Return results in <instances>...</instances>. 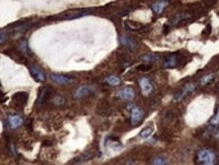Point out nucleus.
Listing matches in <instances>:
<instances>
[{
  "label": "nucleus",
  "instance_id": "obj_1",
  "mask_svg": "<svg viewBox=\"0 0 219 165\" xmlns=\"http://www.w3.org/2000/svg\"><path fill=\"white\" fill-rule=\"evenodd\" d=\"M216 160V155L209 149L200 150L197 154V161L200 165H215Z\"/></svg>",
  "mask_w": 219,
  "mask_h": 165
},
{
  "label": "nucleus",
  "instance_id": "obj_2",
  "mask_svg": "<svg viewBox=\"0 0 219 165\" xmlns=\"http://www.w3.org/2000/svg\"><path fill=\"white\" fill-rule=\"evenodd\" d=\"M94 91H96V88H94L93 85H82V86H79L77 89L74 91L73 96H74V98H76V99H80V98H83L85 96L93 94Z\"/></svg>",
  "mask_w": 219,
  "mask_h": 165
},
{
  "label": "nucleus",
  "instance_id": "obj_3",
  "mask_svg": "<svg viewBox=\"0 0 219 165\" xmlns=\"http://www.w3.org/2000/svg\"><path fill=\"white\" fill-rule=\"evenodd\" d=\"M50 79L53 82L60 85H68L71 84L73 81V78L70 76H66L62 74H50Z\"/></svg>",
  "mask_w": 219,
  "mask_h": 165
},
{
  "label": "nucleus",
  "instance_id": "obj_4",
  "mask_svg": "<svg viewBox=\"0 0 219 165\" xmlns=\"http://www.w3.org/2000/svg\"><path fill=\"white\" fill-rule=\"evenodd\" d=\"M195 88H196V84L193 83V82H190V83L185 84V86H184L182 89H181V91H179V92L177 93L176 96H174V100L176 101L182 100L187 94L193 92V91L195 90Z\"/></svg>",
  "mask_w": 219,
  "mask_h": 165
},
{
  "label": "nucleus",
  "instance_id": "obj_5",
  "mask_svg": "<svg viewBox=\"0 0 219 165\" xmlns=\"http://www.w3.org/2000/svg\"><path fill=\"white\" fill-rule=\"evenodd\" d=\"M143 119V112L141 109L137 106H133L131 109V125L136 126L141 122Z\"/></svg>",
  "mask_w": 219,
  "mask_h": 165
},
{
  "label": "nucleus",
  "instance_id": "obj_6",
  "mask_svg": "<svg viewBox=\"0 0 219 165\" xmlns=\"http://www.w3.org/2000/svg\"><path fill=\"white\" fill-rule=\"evenodd\" d=\"M139 85H140L142 94L145 95V96H146V95L150 94L152 89H153L151 82H150V80H149L147 77H142L140 80H139Z\"/></svg>",
  "mask_w": 219,
  "mask_h": 165
},
{
  "label": "nucleus",
  "instance_id": "obj_7",
  "mask_svg": "<svg viewBox=\"0 0 219 165\" xmlns=\"http://www.w3.org/2000/svg\"><path fill=\"white\" fill-rule=\"evenodd\" d=\"M87 14H89V12L87 10H74V11L65 12L64 14L59 15V17L63 18V20H73V18H78Z\"/></svg>",
  "mask_w": 219,
  "mask_h": 165
},
{
  "label": "nucleus",
  "instance_id": "obj_8",
  "mask_svg": "<svg viewBox=\"0 0 219 165\" xmlns=\"http://www.w3.org/2000/svg\"><path fill=\"white\" fill-rule=\"evenodd\" d=\"M118 96L123 100H132L135 97V91L132 87H124L118 91Z\"/></svg>",
  "mask_w": 219,
  "mask_h": 165
},
{
  "label": "nucleus",
  "instance_id": "obj_9",
  "mask_svg": "<svg viewBox=\"0 0 219 165\" xmlns=\"http://www.w3.org/2000/svg\"><path fill=\"white\" fill-rule=\"evenodd\" d=\"M23 118L18 115H9L8 116V124L11 129H17L23 125Z\"/></svg>",
  "mask_w": 219,
  "mask_h": 165
},
{
  "label": "nucleus",
  "instance_id": "obj_10",
  "mask_svg": "<svg viewBox=\"0 0 219 165\" xmlns=\"http://www.w3.org/2000/svg\"><path fill=\"white\" fill-rule=\"evenodd\" d=\"M30 72H31V74L33 75V77L36 79L37 81L43 82L46 79L44 72L41 70L39 67H37V66H31V67H30Z\"/></svg>",
  "mask_w": 219,
  "mask_h": 165
},
{
  "label": "nucleus",
  "instance_id": "obj_11",
  "mask_svg": "<svg viewBox=\"0 0 219 165\" xmlns=\"http://www.w3.org/2000/svg\"><path fill=\"white\" fill-rule=\"evenodd\" d=\"M120 42H121V44L124 47L128 48L130 50H135L136 47H137V43H136L132 38H130L128 36H121Z\"/></svg>",
  "mask_w": 219,
  "mask_h": 165
},
{
  "label": "nucleus",
  "instance_id": "obj_12",
  "mask_svg": "<svg viewBox=\"0 0 219 165\" xmlns=\"http://www.w3.org/2000/svg\"><path fill=\"white\" fill-rule=\"evenodd\" d=\"M27 98H28V94L27 92H17L12 96V99H13L14 103L17 104V106H24L27 100Z\"/></svg>",
  "mask_w": 219,
  "mask_h": 165
},
{
  "label": "nucleus",
  "instance_id": "obj_13",
  "mask_svg": "<svg viewBox=\"0 0 219 165\" xmlns=\"http://www.w3.org/2000/svg\"><path fill=\"white\" fill-rule=\"evenodd\" d=\"M169 4V1H156L151 5V8L156 14H160Z\"/></svg>",
  "mask_w": 219,
  "mask_h": 165
},
{
  "label": "nucleus",
  "instance_id": "obj_14",
  "mask_svg": "<svg viewBox=\"0 0 219 165\" xmlns=\"http://www.w3.org/2000/svg\"><path fill=\"white\" fill-rule=\"evenodd\" d=\"M177 64V55H170L166 59L162 67L163 68H173Z\"/></svg>",
  "mask_w": 219,
  "mask_h": 165
},
{
  "label": "nucleus",
  "instance_id": "obj_15",
  "mask_svg": "<svg viewBox=\"0 0 219 165\" xmlns=\"http://www.w3.org/2000/svg\"><path fill=\"white\" fill-rule=\"evenodd\" d=\"M106 82L108 84L112 85V86H118V85L121 84V79H120L118 76L112 75V76H109V77L106 79Z\"/></svg>",
  "mask_w": 219,
  "mask_h": 165
},
{
  "label": "nucleus",
  "instance_id": "obj_16",
  "mask_svg": "<svg viewBox=\"0 0 219 165\" xmlns=\"http://www.w3.org/2000/svg\"><path fill=\"white\" fill-rule=\"evenodd\" d=\"M49 91H50V90L47 89V88H44V89H42V91L40 92L39 98H38V103L42 104L43 102H45V101L47 100V98H48Z\"/></svg>",
  "mask_w": 219,
  "mask_h": 165
},
{
  "label": "nucleus",
  "instance_id": "obj_17",
  "mask_svg": "<svg viewBox=\"0 0 219 165\" xmlns=\"http://www.w3.org/2000/svg\"><path fill=\"white\" fill-rule=\"evenodd\" d=\"M213 78H214L213 74H207V75L203 76V77L201 78V80H200V85L205 86V85H207L210 81L213 80Z\"/></svg>",
  "mask_w": 219,
  "mask_h": 165
},
{
  "label": "nucleus",
  "instance_id": "obj_18",
  "mask_svg": "<svg viewBox=\"0 0 219 165\" xmlns=\"http://www.w3.org/2000/svg\"><path fill=\"white\" fill-rule=\"evenodd\" d=\"M141 59L145 62H155L158 59V57L154 54H146V55L141 57Z\"/></svg>",
  "mask_w": 219,
  "mask_h": 165
},
{
  "label": "nucleus",
  "instance_id": "obj_19",
  "mask_svg": "<svg viewBox=\"0 0 219 165\" xmlns=\"http://www.w3.org/2000/svg\"><path fill=\"white\" fill-rule=\"evenodd\" d=\"M190 16L188 14H185V13H181V14H177L176 16H174L173 20H170V23L171 24H176L179 21H181L183 20V18H189Z\"/></svg>",
  "mask_w": 219,
  "mask_h": 165
},
{
  "label": "nucleus",
  "instance_id": "obj_20",
  "mask_svg": "<svg viewBox=\"0 0 219 165\" xmlns=\"http://www.w3.org/2000/svg\"><path fill=\"white\" fill-rule=\"evenodd\" d=\"M152 128H150V127H147V128H145L143 129L142 131L140 132V137L141 138H143V139H146V138H148V137H150L151 134H152Z\"/></svg>",
  "mask_w": 219,
  "mask_h": 165
},
{
  "label": "nucleus",
  "instance_id": "obj_21",
  "mask_svg": "<svg viewBox=\"0 0 219 165\" xmlns=\"http://www.w3.org/2000/svg\"><path fill=\"white\" fill-rule=\"evenodd\" d=\"M209 123H210V125H212V126L219 125V109H217V113H215L214 117L210 120V122H209Z\"/></svg>",
  "mask_w": 219,
  "mask_h": 165
},
{
  "label": "nucleus",
  "instance_id": "obj_22",
  "mask_svg": "<svg viewBox=\"0 0 219 165\" xmlns=\"http://www.w3.org/2000/svg\"><path fill=\"white\" fill-rule=\"evenodd\" d=\"M52 101H53L54 104H56V106H61V104L65 103V99H64V98H63L62 96H58V95L54 97L53 99H52Z\"/></svg>",
  "mask_w": 219,
  "mask_h": 165
},
{
  "label": "nucleus",
  "instance_id": "obj_23",
  "mask_svg": "<svg viewBox=\"0 0 219 165\" xmlns=\"http://www.w3.org/2000/svg\"><path fill=\"white\" fill-rule=\"evenodd\" d=\"M153 165H166V160L163 157H156L152 162Z\"/></svg>",
  "mask_w": 219,
  "mask_h": 165
},
{
  "label": "nucleus",
  "instance_id": "obj_24",
  "mask_svg": "<svg viewBox=\"0 0 219 165\" xmlns=\"http://www.w3.org/2000/svg\"><path fill=\"white\" fill-rule=\"evenodd\" d=\"M20 50L23 51V52H27V44L25 41H24L23 43L20 44Z\"/></svg>",
  "mask_w": 219,
  "mask_h": 165
},
{
  "label": "nucleus",
  "instance_id": "obj_25",
  "mask_svg": "<svg viewBox=\"0 0 219 165\" xmlns=\"http://www.w3.org/2000/svg\"><path fill=\"white\" fill-rule=\"evenodd\" d=\"M6 34H2V33H0V44H2L3 42H4V41L6 40Z\"/></svg>",
  "mask_w": 219,
  "mask_h": 165
}]
</instances>
